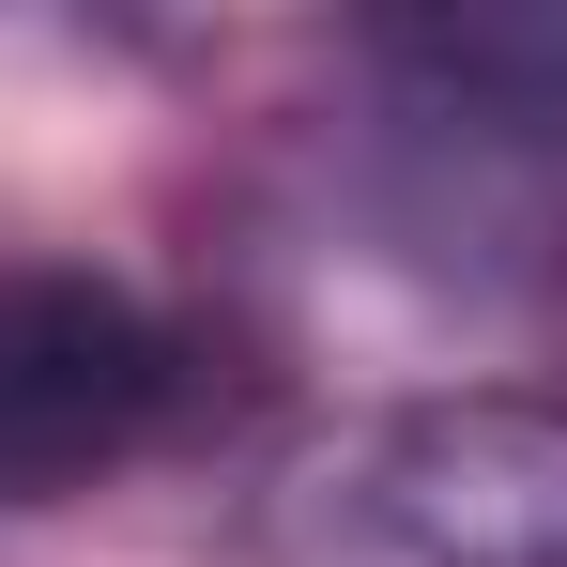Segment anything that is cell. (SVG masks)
<instances>
[{"mask_svg": "<svg viewBox=\"0 0 567 567\" xmlns=\"http://www.w3.org/2000/svg\"><path fill=\"white\" fill-rule=\"evenodd\" d=\"M261 567H567V399H399L246 522Z\"/></svg>", "mask_w": 567, "mask_h": 567, "instance_id": "obj_1", "label": "cell"}, {"mask_svg": "<svg viewBox=\"0 0 567 567\" xmlns=\"http://www.w3.org/2000/svg\"><path fill=\"white\" fill-rule=\"evenodd\" d=\"M169 414V338L123 277L16 261L0 277V506H62L154 445Z\"/></svg>", "mask_w": 567, "mask_h": 567, "instance_id": "obj_2", "label": "cell"}, {"mask_svg": "<svg viewBox=\"0 0 567 567\" xmlns=\"http://www.w3.org/2000/svg\"><path fill=\"white\" fill-rule=\"evenodd\" d=\"M399 62L445 107H506L522 138H567V16H461V31H399Z\"/></svg>", "mask_w": 567, "mask_h": 567, "instance_id": "obj_3", "label": "cell"}]
</instances>
